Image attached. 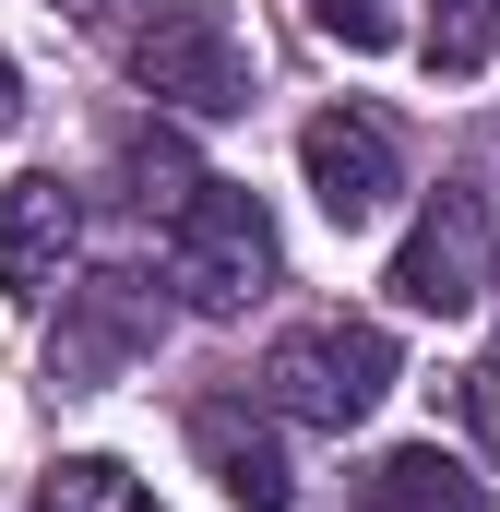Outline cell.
Instances as JSON below:
<instances>
[{
	"instance_id": "obj_1",
	"label": "cell",
	"mask_w": 500,
	"mask_h": 512,
	"mask_svg": "<svg viewBox=\"0 0 500 512\" xmlns=\"http://www.w3.org/2000/svg\"><path fill=\"white\" fill-rule=\"evenodd\" d=\"M155 239H167V286L203 322H239L250 298H274V274H286V239H274L262 191H239V179H191V203Z\"/></svg>"
},
{
	"instance_id": "obj_2",
	"label": "cell",
	"mask_w": 500,
	"mask_h": 512,
	"mask_svg": "<svg viewBox=\"0 0 500 512\" xmlns=\"http://www.w3.org/2000/svg\"><path fill=\"white\" fill-rule=\"evenodd\" d=\"M381 393H393V334L358 310H322V322H286L262 346V417H298V429H358Z\"/></svg>"
},
{
	"instance_id": "obj_3",
	"label": "cell",
	"mask_w": 500,
	"mask_h": 512,
	"mask_svg": "<svg viewBox=\"0 0 500 512\" xmlns=\"http://www.w3.org/2000/svg\"><path fill=\"white\" fill-rule=\"evenodd\" d=\"M131 84L179 120H239L262 60H250V24L227 0H167L155 24H131Z\"/></svg>"
},
{
	"instance_id": "obj_4",
	"label": "cell",
	"mask_w": 500,
	"mask_h": 512,
	"mask_svg": "<svg viewBox=\"0 0 500 512\" xmlns=\"http://www.w3.org/2000/svg\"><path fill=\"white\" fill-rule=\"evenodd\" d=\"M155 334H167V298L143 274H72L60 286V334H48V382L108 393L131 358H155Z\"/></svg>"
},
{
	"instance_id": "obj_5",
	"label": "cell",
	"mask_w": 500,
	"mask_h": 512,
	"mask_svg": "<svg viewBox=\"0 0 500 512\" xmlns=\"http://www.w3.org/2000/svg\"><path fill=\"white\" fill-rule=\"evenodd\" d=\"M405 310H429V322H453V310H477L489 298V203L477 191H441L417 227H405V251L381 274Z\"/></svg>"
},
{
	"instance_id": "obj_6",
	"label": "cell",
	"mask_w": 500,
	"mask_h": 512,
	"mask_svg": "<svg viewBox=\"0 0 500 512\" xmlns=\"http://www.w3.org/2000/svg\"><path fill=\"white\" fill-rule=\"evenodd\" d=\"M298 179H310V203L334 227H370V215H393V191H405V155H393V131L370 108H322V120L298 131Z\"/></svg>"
},
{
	"instance_id": "obj_7",
	"label": "cell",
	"mask_w": 500,
	"mask_h": 512,
	"mask_svg": "<svg viewBox=\"0 0 500 512\" xmlns=\"http://www.w3.org/2000/svg\"><path fill=\"white\" fill-rule=\"evenodd\" d=\"M72 251H84V203H72L48 167L0 179V298L48 310V298L72 286Z\"/></svg>"
},
{
	"instance_id": "obj_8",
	"label": "cell",
	"mask_w": 500,
	"mask_h": 512,
	"mask_svg": "<svg viewBox=\"0 0 500 512\" xmlns=\"http://www.w3.org/2000/svg\"><path fill=\"white\" fill-rule=\"evenodd\" d=\"M191 453H203V477L250 512H298V477H286V441H274V417L239 405V393H215V405H191Z\"/></svg>"
},
{
	"instance_id": "obj_9",
	"label": "cell",
	"mask_w": 500,
	"mask_h": 512,
	"mask_svg": "<svg viewBox=\"0 0 500 512\" xmlns=\"http://www.w3.org/2000/svg\"><path fill=\"white\" fill-rule=\"evenodd\" d=\"M358 512H489V477L453 465L441 441H405V453L358 465Z\"/></svg>"
},
{
	"instance_id": "obj_10",
	"label": "cell",
	"mask_w": 500,
	"mask_h": 512,
	"mask_svg": "<svg viewBox=\"0 0 500 512\" xmlns=\"http://www.w3.org/2000/svg\"><path fill=\"white\" fill-rule=\"evenodd\" d=\"M36 512H155V489L131 477L120 453H60L36 477Z\"/></svg>"
},
{
	"instance_id": "obj_11",
	"label": "cell",
	"mask_w": 500,
	"mask_h": 512,
	"mask_svg": "<svg viewBox=\"0 0 500 512\" xmlns=\"http://www.w3.org/2000/svg\"><path fill=\"white\" fill-rule=\"evenodd\" d=\"M120 179H131V215H143V227H167V215L191 203V179H203V167H191V143H179V131H131V143H120Z\"/></svg>"
},
{
	"instance_id": "obj_12",
	"label": "cell",
	"mask_w": 500,
	"mask_h": 512,
	"mask_svg": "<svg viewBox=\"0 0 500 512\" xmlns=\"http://www.w3.org/2000/svg\"><path fill=\"white\" fill-rule=\"evenodd\" d=\"M500 36V0H429V72H477Z\"/></svg>"
},
{
	"instance_id": "obj_13",
	"label": "cell",
	"mask_w": 500,
	"mask_h": 512,
	"mask_svg": "<svg viewBox=\"0 0 500 512\" xmlns=\"http://www.w3.org/2000/svg\"><path fill=\"white\" fill-rule=\"evenodd\" d=\"M310 24H322L334 48H358V60H370V48H393V36H405V12H393V0H310Z\"/></svg>"
},
{
	"instance_id": "obj_14",
	"label": "cell",
	"mask_w": 500,
	"mask_h": 512,
	"mask_svg": "<svg viewBox=\"0 0 500 512\" xmlns=\"http://www.w3.org/2000/svg\"><path fill=\"white\" fill-rule=\"evenodd\" d=\"M453 405H465V429H477V453H489V501H500V358H477V370L453 382Z\"/></svg>"
},
{
	"instance_id": "obj_15",
	"label": "cell",
	"mask_w": 500,
	"mask_h": 512,
	"mask_svg": "<svg viewBox=\"0 0 500 512\" xmlns=\"http://www.w3.org/2000/svg\"><path fill=\"white\" fill-rule=\"evenodd\" d=\"M24 120V72H12V60H0V131Z\"/></svg>"
},
{
	"instance_id": "obj_16",
	"label": "cell",
	"mask_w": 500,
	"mask_h": 512,
	"mask_svg": "<svg viewBox=\"0 0 500 512\" xmlns=\"http://www.w3.org/2000/svg\"><path fill=\"white\" fill-rule=\"evenodd\" d=\"M60 12H72V24H108V12H120V0H60Z\"/></svg>"
}]
</instances>
